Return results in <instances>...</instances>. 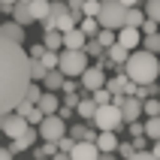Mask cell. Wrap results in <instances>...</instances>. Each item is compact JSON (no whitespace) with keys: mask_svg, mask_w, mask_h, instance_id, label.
Instances as JSON below:
<instances>
[{"mask_svg":"<svg viewBox=\"0 0 160 160\" xmlns=\"http://www.w3.org/2000/svg\"><path fill=\"white\" fill-rule=\"evenodd\" d=\"M18 3H30V0H18Z\"/></svg>","mask_w":160,"mask_h":160,"instance_id":"cell-55","label":"cell"},{"mask_svg":"<svg viewBox=\"0 0 160 160\" xmlns=\"http://www.w3.org/2000/svg\"><path fill=\"white\" fill-rule=\"evenodd\" d=\"M76 88H79V82H76V79H67V82H63V88H61V94H63V97H70V94H76Z\"/></svg>","mask_w":160,"mask_h":160,"instance_id":"cell-41","label":"cell"},{"mask_svg":"<svg viewBox=\"0 0 160 160\" xmlns=\"http://www.w3.org/2000/svg\"><path fill=\"white\" fill-rule=\"evenodd\" d=\"M0 160H15V154L9 151V148H0Z\"/></svg>","mask_w":160,"mask_h":160,"instance_id":"cell-48","label":"cell"},{"mask_svg":"<svg viewBox=\"0 0 160 160\" xmlns=\"http://www.w3.org/2000/svg\"><path fill=\"white\" fill-rule=\"evenodd\" d=\"M42 54H45V45L39 42V45H33V48L27 52V58H30V61H42Z\"/></svg>","mask_w":160,"mask_h":160,"instance_id":"cell-42","label":"cell"},{"mask_svg":"<svg viewBox=\"0 0 160 160\" xmlns=\"http://www.w3.org/2000/svg\"><path fill=\"white\" fill-rule=\"evenodd\" d=\"M85 54H88V58H106V48H103L97 39H88V42H85Z\"/></svg>","mask_w":160,"mask_h":160,"instance_id":"cell-29","label":"cell"},{"mask_svg":"<svg viewBox=\"0 0 160 160\" xmlns=\"http://www.w3.org/2000/svg\"><path fill=\"white\" fill-rule=\"evenodd\" d=\"M151 154H154V157H160V142H154V145H151Z\"/></svg>","mask_w":160,"mask_h":160,"instance_id":"cell-52","label":"cell"},{"mask_svg":"<svg viewBox=\"0 0 160 160\" xmlns=\"http://www.w3.org/2000/svg\"><path fill=\"white\" fill-rule=\"evenodd\" d=\"M45 67H42V61H30V82H42L45 79Z\"/></svg>","mask_w":160,"mask_h":160,"instance_id":"cell-35","label":"cell"},{"mask_svg":"<svg viewBox=\"0 0 160 160\" xmlns=\"http://www.w3.org/2000/svg\"><path fill=\"white\" fill-rule=\"evenodd\" d=\"M142 115H148V118H160V100H145L142 103Z\"/></svg>","mask_w":160,"mask_h":160,"instance_id":"cell-31","label":"cell"},{"mask_svg":"<svg viewBox=\"0 0 160 160\" xmlns=\"http://www.w3.org/2000/svg\"><path fill=\"white\" fill-rule=\"evenodd\" d=\"M97 103L94 100H79V106H76V112H79V118L82 121H94V115H97Z\"/></svg>","mask_w":160,"mask_h":160,"instance_id":"cell-22","label":"cell"},{"mask_svg":"<svg viewBox=\"0 0 160 160\" xmlns=\"http://www.w3.org/2000/svg\"><path fill=\"white\" fill-rule=\"evenodd\" d=\"M94 145H97L100 154H115V151H118V136H115V133H100Z\"/></svg>","mask_w":160,"mask_h":160,"instance_id":"cell-17","label":"cell"},{"mask_svg":"<svg viewBox=\"0 0 160 160\" xmlns=\"http://www.w3.org/2000/svg\"><path fill=\"white\" fill-rule=\"evenodd\" d=\"M27 130H30V124H27V118H21L18 112H9V115H3V133L15 142L18 136H24Z\"/></svg>","mask_w":160,"mask_h":160,"instance_id":"cell-8","label":"cell"},{"mask_svg":"<svg viewBox=\"0 0 160 160\" xmlns=\"http://www.w3.org/2000/svg\"><path fill=\"white\" fill-rule=\"evenodd\" d=\"M42 67H45V70H58V54H54V52H45L42 54Z\"/></svg>","mask_w":160,"mask_h":160,"instance_id":"cell-38","label":"cell"},{"mask_svg":"<svg viewBox=\"0 0 160 160\" xmlns=\"http://www.w3.org/2000/svg\"><path fill=\"white\" fill-rule=\"evenodd\" d=\"M121 118H124V124H133V121H139V115H142V100L136 97H124V103H121Z\"/></svg>","mask_w":160,"mask_h":160,"instance_id":"cell-9","label":"cell"},{"mask_svg":"<svg viewBox=\"0 0 160 160\" xmlns=\"http://www.w3.org/2000/svg\"><path fill=\"white\" fill-rule=\"evenodd\" d=\"M127 127H130V136H133V139L145 136V124H139V121H133V124H127Z\"/></svg>","mask_w":160,"mask_h":160,"instance_id":"cell-43","label":"cell"},{"mask_svg":"<svg viewBox=\"0 0 160 160\" xmlns=\"http://www.w3.org/2000/svg\"><path fill=\"white\" fill-rule=\"evenodd\" d=\"M12 21H15V24H21V27L33 24V15H30V3H15V6H12Z\"/></svg>","mask_w":160,"mask_h":160,"instance_id":"cell-18","label":"cell"},{"mask_svg":"<svg viewBox=\"0 0 160 160\" xmlns=\"http://www.w3.org/2000/svg\"><path fill=\"white\" fill-rule=\"evenodd\" d=\"M85 42H88V36L82 33L79 27L70 30V33H63V48L67 52H85Z\"/></svg>","mask_w":160,"mask_h":160,"instance_id":"cell-13","label":"cell"},{"mask_svg":"<svg viewBox=\"0 0 160 160\" xmlns=\"http://www.w3.org/2000/svg\"><path fill=\"white\" fill-rule=\"evenodd\" d=\"M91 100H94L97 106H112V91L100 88V91H94V94H91Z\"/></svg>","mask_w":160,"mask_h":160,"instance_id":"cell-32","label":"cell"},{"mask_svg":"<svg viewBox=\"0 0 160 160\" xmlns=\"http://www.w3.org/2000/svg\"><path fill=\"white\" fill-rule=\"evenodd\" d=\"M0 3H9V6H15V3H18V0H0Z\"/></svg>","mask_w":160,"mask_h":160,"instance_id":"cell-53","label":"cell"},{"mask_svg":"<svg viewBox=\"0 0 160 160\" xmlns=\"http://www.w3.org/2000/svg\"><path fill=\"white\" fill-rule=\"evenodd\" d=\"M45 160H48V157H45Z\"/></svg>","mask_w":160,"mask_h":160,"instance_id":"cell-57","label":"cell"},{"mask_svg":"<svg viewBox=\"0 0 160 160\" xmlns=\"http://www.w3.org/2000/svg\"><path fill=\"white\" fill-rule=\"evenodd\" d=\"M42 45H45V52H54V54H58V48H63V36L58 33V30H48L45 39H42Z\"/></svg>","mask_w":160,"mask_h":160,"instance_id":"cell-23","label":"cell"},{"mask_svg":"<svg viewBox=\"0 0 160 160\" xmlns=\"http://www.w3.org/2000/svg\"><path fill=\"white\" fill-rule=\"evenodd\" d=\"M36 133H39V139H42V142L58 145L63 136H67V121H63L61 115H45L42 124L36 127Z\"/></svg>","mask_w":160,"mask_h":160,"instance_id":"cell-6","label":"cell"},{"mask_svg":"<svg viewBox=\"0 0 160 160\" xmlns=\"http://www.w3.org/2000/svg\"><path fill=\"white\" fill-rule=\"evenodd\" d=\"M72 148H76V139H70V136H63L61 142H58V151H63V154H70Z\"/></svg>","mask_w":160,"mask_h":160,"instance_id":"cell-40","label":"cell"},{"mask_svg":"<svg viewBox=\"0 0 160 160\" xmlns=\"http://www.w3.org/2000/svg\"><path fill=\"white\" fill-rule=\"evenodd\" d=\"M36 109H39L42 115H58V109H61V100H58V94H52V91H42V97H39Z\"/></svg>","mask_w":160,"mask_h":160,"instance_id":"cell-14","label":"cell"},{"mask_svg":"<svg viewBox=\"0 0 160 160\" xmlns=\"http://www.w3.org/2000/svg\"><path fill=\"white\" fill-rule=\"evenodd\" d=\"M118 3H121V6H127V9H136V6H142L145 0H118Z\"/></svg>","mask_w":160,"mask_h":160,"instance_id":"cell-46","label":"cell"},{"mask_svg":"<svg viewBox=\"0 0 160 160\" xmlns=\"http://www.w3.org/2000/svg\"><path fill=\"white\" fill-rule=\"evenodd\" d=\"M97 42L103 45V48H112V45L118 42V33H112V30H100V33H97Z\"/></svg>","mask_w":160,"mask_h":160,"instance_id":"cell-34","label":"cell"},{"mask_svg":"<svg viewBox=\"0 0 160 160\" xmlns=\"http://www.w3.org/2000/svg\"><path fill=\"white\" fill-rule=\"evenodd\" d=\"M30 88V58L21 45L0 36V115L15 112Z\"/></svg>","mask_w":160,"mask_h":160,"instance_id":"cell-1","label":"cell"},{"mask_svg":"<svg viewBox=\"0 0 160 160\" xmlns=\"http://www.w3.org/2000/svg\"><path fill=\"white\" fill-rule=\"evenodd\" d=\"M118 45H124L127 52H136V48L142 45V30H136V27H124V30H118Z\"/></svg>","mask_w":160,"mask_h":160,"instance_id":"cell-10","label":"cell"},{"mask_svg":"<svg viewBox=\"0 0 160 160\" xmlns=\"http://www.w3.org/2000/svg\"><path fill=\"white\" fill-rule=\"evenodd\" d=\"M63 12H70V9H67V3H63V0H54L52 9H48V15H45V21H42L45 33H48V30H54V24H58V18H61Z\"/></svg>","mask_w":160,"mask_h":160,"instance_id":"cell-16","label":"cell"},{"mask_svg":"<svg viewBox=\"0 0 160 160\" xmlns=\"http://www.w3.org/2000/svg\"><path fill=\"white\" fill-rule=\"evenodd\" d=\"M79 82H82V88H85V91H91V94H94V91L106 88V70H103L100 63H94V67H88V70L82 72Z\"/></svg>","mask_w":160,"mask_h":160,"instance_id":"cell-7","label":"cell"},{"mask_svg":"<svg viewBox=\"0 0 160 160\" xmlns=\"http://www.w3.org/2000/svg\"><path fill=\"white\" fill-rule=\"evenodd\" d=\"M52 160H70V154H63V151H58V154H54Z\"/></svg>","mask_w":160,"mask_h":160,"instance_id":"cell-51","label":"cell"},{"mask_svg":"<svg viewBox=\"0 0 160 160\" xmlns=\"http://www.w3.org/2000/svg\"><path fill=\"white\" fill-rule=\"evenodd\" d=\"M82 6H85V0H67V9H70V15L82 18Z\"/></svg>","mask_w":160,"mask_h":160,"instance_id":"cell-39","label":"cell"},{"mask_svg":"<svg viewBox=\"0 0 160 160\" xmlns=\"http://www.w3.org/2000/svg\"><path fill=\"white\" fill-rule=\"evenodd\" d=\"M63 82H67V76H63L61 70H48V72H45V79H42V85H45V91L58 94V91L63 88Z\"/></svg>","mask_w":160,"mask_h":160,"instance_id":"cell-19","label":"cell"},{"mask_svg":"<svg viewBox=\"0 0 160 160\" xmlns=\"http://www.w3.org/2000/svg\"><path fill=\"white\" fill-rule=\"evenodd\" d=\"M97 24H100V30H112V33L124 30L127 27V6H121L118 0H103Z\"/></svg>","mask_w":160,"mask_h":160,"instance_id":"cell-3","label":"cell"},{"mask_svg":"<svg viewBox=\"0 0 160 160\" xmlns=\"http://www.w3.org/2000/svg\"><path fill=\"white\" fill-rule=\"evenodd\" d=\"M145 136L151 142H160V118H148L145 121Z\"/></svg>","mask_w":160,"mask_h":160,"instance_id":"cell-27","label":"cell"},{"mask_svg":"<svg viewBox=\"0 0 160 160\" xmlns=\"http://www.w3.org/2000/svg\"><path fill=\"white\" fill-rule=\"evenodd\" d=\"M106 58H109V63H115V67H124L127 63V58H130V52H127L124 45H112V48H106Z\"/></svg>","mask_w":160,"mask_h":160,"instance_id":"cell-20","label":"cell"},{"mask_svg":"<svg viewBox=\"0 0 160 160\" xmlns=\"http://www.w3.org/2000/svg\"><path fill=\"white\" fill-rule=\"evenodd\" d=\"M91 127L97 130V133H118L121 127H124V118H121V109L118 106H100Z\"/></svg>","mask_w":160,"mask_h":160,"instance_id":"cell-4","label":"cell"},{"mask_svg":"<svg viewBox=\"0 0 160 160\" xmlns=\"http://www.w3.org/2000/svg\"><path fill=\"white\" fill-rule=\"evenodd\" d=\"M139 30H142V36H154L160 30V24H157V21H151V18H145V24L139 27Z\"/></svg>","mask_w":160,"mask_h":160,"instance_id":"cell-36","label":"cell"},{"mask_svg":"<svg viewBox=\"0 0 160 160\" xmlns=\"http://www.w3.org/2000/svg\"><path fill=\"white\" fill-rule=\"evenodd\" d=\"M157 97H160V88H157Z\"/></svg>","mask_w":160,"mask_h":160,"instance_id":"cell-56","label":"cell"},{"mask_svg":"<svg viewBox=\"0 0 160 160\" xmlns=\"http://www.w3.org/2000/svg\"><path fill=\"white\" fill-rule=\"evenodd\" d=\"M48 9H52V0H30V15H33V21H45Z\"/></svg>","mask_w":160,"mask_h":160,"instance_id":"cell-21","label":"cell"},{"mask_svg":"<svg viewBox=\"0 0 160 160\" xmlns=\"http://www.w3.org/2000/svg\"><path fill=\"white\" fill-rule=\"evenodd\" d=\"M0 12H3V15H12V6H9V3H0Z\"/></svg>","mask_w":160,"mask_h":160,"instance_id":"cell-50","label":"cell"},{"mask_svg":"<svg viewBox=\"0 0 160 160\" xmlns=\"http://www.w3.org/2000/svg\"><path fill=\"white\" fill-rule=\"evenodd\" d=\"M100 0H85V6H82V18H97L100 15Z\"/></svg>","mask_w":160,"mask_h":160,"instance_id":"cell-28","label":"cell"},{"mask_svg":"<svg viewBox=\"0 0 160 160\" xmlns=\"http://www.w3.org/2000/svg\"><path fill=\"white\" fill-rule=\"evenodd\" d=\"M0 36L9 39V42H15V45H21L24 42V27L15 24V21H3V24H0Z\"/></svg>","mask_w":160,"mask_h":160,"instance_id":"cell-12","label":"cell"},{"mask_svg":"<svg viewBox=\"0 0 160 160\" xmlns=\"http://www.w3.org/2000/svg\"><path fill=\"white\" fill-rule=\"evenodd\" d=\"M124 72L133 85H154V79L160 76V58L151 52H142V48L130 52V58L124 63Z\"/></svg>","mask_w":160,"mask_h":160,"instance_id":"cell-2","label":"cell"},{"mask_svg":"<svg viewBox=\"0 0 160 160\" xmlns=\"http://www.w3.org/2000/svg\"><path fill=\"white\" fill-rule=\"evenodd\" d=\"M58 115H61V118H63V121H67V118H70V115H72V109H67V106H61V109H58Z\"/></svg>","mask_w":160,"mask_h":160,"instance_id":"cell-49","label":"cell"},{"mask_svg":"<svg viewBox=\"0 0 160 160\" xmlns=\"http://www.w3.org/2000/svg\"><path fill=\"white\" fill-rule=\"evenodd\" d=\"M118 154H121V157L124 160H130L136 154V148H133V142H118Z\"/></svg>","mask_w":160,"mask_h":160,"instance_id":"cell-37","label":"cell"},{"mask_svg":"<svg viewBox=\"0 0 160 160\" xmlns=\"http://www.w3.org/2000/svg\"><path fill=\"white\" fill-rule=\"evenodd\" d=\"M39 97H42L39 85H36V82H30V88H27V94H24V103H27V106H36V103H39Z\"/></svg>","mask_w":160,"mask_h":160,"instance_id":"cell-33","label":"cell"},{"mask_svg":"<svg viewBox=\"0 0 160 160\" xmlns=\"http://www.w3.org/2000/svg\"><path fill=\"white\" fill-rule=\"evenodd\" d=\"M130 142H133L136 154H142V151H145V136H139V139H130Z\"/></svg>","mask_w":160,"mask_h":160,"instance_id":"cell-45","label":"cell"},{"mask_svg":"<svg viewBox=\"0 0 160 160\" xmlns=\"http://www.w3.org/2000/svg\"><path fill=\"white\" fill-rule=\"evenodd\" d=\"M142 52H151V54L160 52V33H154V36H142Z\"/></svg>","mask_w":160,"mask_h":160,"instance_id":"cell-30","label":"cell"},{"mask_svg":"<svg viewBox=\"0 0 160 160\" xmlns=\"http://www.w3.org/2000/svg\"><path fill=\"white\" fill-rule=\"evenodd\" d=\"M79 24H82L79 30H82L85 36H88V39H97V33H100V24H97V18H82Z\"/></svg>","mask_w":160,"mask_h":160,"instance_id":"cell-24","label":"cell"},{"mask_svg":"<svg viewBox=\"0 0 160 160\" xmlns=\"http://www.w3.org/2000/svg\"><path fill=\"white\" fill-rule=\"evenodd\" d=\"M0 130H3V115H0Z\"/></svg>","mask_w":160,"mask_h":160,"instance_id":"cell-54","label":"cell"},{"mask_svg":"<svg viewBox=\"0 0 160 160\" xmlns=\"http://www.w3.org/2000/svg\"><path fill=\"white\" fill-rule=\"evenodd\" d=\"M42 112H39V109H30V115H27V124H42Z\"/></svg>","mask_w":160,"mask_h":160,"instance_id":"cell-44","label":"cell"},{"mask_svg":"<svg viewBox=\"0 0 160 160\" xmlns=\"http://www.w3.org/2000/svg\"><path fill=\"white\" fill-rule=\"evenodd\" d=\"M142 12H145V18H151V21L160 24V0H145V3H142Z\"/></svg>","mask_w":160,"mask_h":160,"instance_id":"cell-25","label":"cell"},{"mask_svg":"<svg viewBox=\"0 0 160 160\" xmlns=\"http://www.w3.org/2000/svg\"><path fill=\"white\" fill-rule=\"evenodd\" d=\"M36 136H39V133H36L33 127H30L24 136H18L15 142L9 145V151H12V154H21V151H27V148H36Z\"/></svg>","mask_w":160,"mask_h":160,"instance_id":"cell-15","label":"cell"},{"mask_svg":"<svg viewBox=\"0 0 160 160\" xmlns=\"http://www.w3.org/2000/svg\"><path fill=\"white\" fill-rule=\"evenodd\" d=\"M58 70H61L63 76H79L82 79V72L88 70V54L85 52H67V48H63V52L58 54Z\"/></svg>","mask_w":160,"mask_h":160,"instance_id":"cell-5","label":"cell"},{"mask_svg":"<svg viewBox=\"0 0 160 160\" xmlns=\"http://www.w3.org/2000/svg\"><path fill=\"white\" fill-rule=\"evenodd\" d=\"M70 160H100V151L94 142H76V148L70 151Z\"/></svg>","mask_w":160,"mask_h":160,"instance_id":"cell-11","label":"cell"},{"mask_svg":"<svg viewBox=\"0 0 160 160\" xmlns=\"http://www.w3.org/2000/svg\"><path fill=\"white\" fill-rule=\"evenodd\" d=\"M145 24V12L139 6L136 9H127V27H136V30H139V27Z\"/></svg>","mask_w":160,"mask_h":160,"instance_id":"cell-26","label":"cell"},{"mask_svg":"<svg viewBox=\"0 0 160 160\" xmlns=\"http://www.w3.org/2000/svg\"><path fill=\"white\" fill-rule=\"evenodd\" d=\"M130 160H160V157H154L151 151H142V154H133Z\"/></svg>","mask_w":160,"mask_h":160,"instance_id":"cell-47","label":"cell"},{"mask_svg":"<svg viewBox=\"0 0 160 160\" xmlns=\"http://www.w3.org/2000/svg\"><path fill=\"white\" fill-rule=\"evenodd\" d=\"M157 33H160V30H157Z\"/></svg>","mask_w":160,"mask_h":160,"instance_id":"cell-58","label":"cell"}]
</instances>
